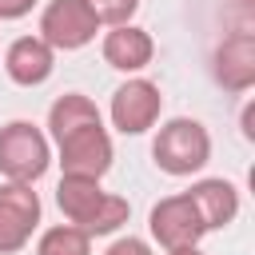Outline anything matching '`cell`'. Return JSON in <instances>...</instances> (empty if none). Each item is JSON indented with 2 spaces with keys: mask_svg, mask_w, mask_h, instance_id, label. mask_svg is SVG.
I'll list each match as a JSON object with an SVG mask.
<instances>
[{
  "mask_svg": "<svg viewBox=\"0 0 255 255\" xmlns=\"http://www.w3.org/2000/svg\"><path fill=\"white\" fill-rule=\"evenodd\" d=\"M4 68H8V76H12L16 84L36 88V84H44V80L52 76L56 56H52V48H48L40 36H20V40H12V48L4 52Z\"/></svg>",
  "mask_w": 255,
  "mask_h": 255,
  "instance_id": "30bf717a",
  "label": "cell"
},
{
  "mask_svg": "<svg viewBox=\"0 0 255 255\" xmlns=\"http://www.w3.org/2000/svg\"><path fill=\"white\" fill-rule=\"evenodd\" d=\"M52 163L48 139L36 124L28 120H12L0 128V171L8 175V183H36Z\"/></svg>",
  "mask_w": 255,
  "mask_h": 255,
  "instance_id": "7a4b0ae2",
  "label": "cell"
},
{
  "mask_svg": "<svg viewBox=\"0 0 255 255\" xmlns=\"http://www.w3.org/2000/svg\"><path fill=\"white\" fill-rule=\"evenodd\" d=\"M56 143H60V167H64V175L100 179L112 167V139H108L104 124H84V128L68 131Z\"/></svg>",
  "mask_w": 255,
  "mask_h": 255,
  "instance_id": "277c9868",
  "label": "cell"
},
{
  "mask_svg": "<svg viewBox=\"0 0 255 255\" xmlns=\"http://www.w3.org/2000/svg\"><path fill=\"white\" fill-rule=\"evenodd\" d=\"M84 4L92 8V16H96L100 24H112V28L128 24V20L135 16V8H139V0H84Z\"/></svg>",
  "mask_w": 255,
  "mask_h": 255,
  "instance_id": "9a60e30c",
  "label": "cell"
},
{
  "mask_svg": "<svg viewBox=\"0 0 255 255\" xmlns=\"http://www.w3.org/2000/svg\"><path fill=\"white\" fill-rule=\"evenodd\" d=\"M92 235H84L80 227L64 223V227H48L36 243V255H92Z\"/></svg>",
  "mask_w": 255,
  "mask_h": 255,
  "instance_id": "5bb4252c",
  "label": "cell"
},
{
  "mask_svg": "<svg viewBox=\"0 0 255 255\" xmlns=\"http://www.w3.org/2000/svg\"><path fill=\"white\" fill-rule=\"evenodd\" d=\"M100 20L92 16V8L84 0H52L40 16V40L48 48H84L88 40H96Z\"/></svg>",
  "mask_w": 255,
  "mask_h": 255,
  "instance_id": "5b68a950",
  "label": "cell"
},
{
  "mask_svg": "<svg viewBox=\"0 0 255 255\" xmlns=\"http://www.w3.org/2000/svg\"><path fill=\"white\" fill-rule=\"evenodd\" d=\"M159 108H163V96L151 80H128L112 96V124L124 135H143L159 120Z\"/></svg>",
  "mask_w": 255,
  "mask_h": 255,
  "instance_id": "52a82bcc",
  "label": "cell"
},
{
  "mask_svg": "<svg viewBox=\"0 0 255 255\" xmlns=\"http://www.w3.org/2000/svg\"><path fill=\"white\" fill-rule=\"evenodd\" d=\"M84 124H104V120H100V108H96L88 96H80V92H68V96H60V100L52 104V112H48L52 139H64L68 131L84 128Z\"/></svg>",
  "mask_w": 255,
  "mask_h": 255,
  "instance_id": "4fadbf2b",
  "label": "cell"
},
{
  "mask_svg": "<svg viewBox=\"0 0 255 255\" xmlns=\"http://www.w3.org/2000/svg\"><path fill=\"white\" fill-rule=\"evenodd\" d=\"M40 223V195L32 183H4L0 187V255L20 251Z\"/></svg>",
  "mask_w": 255,
  "mask_h": 255,
  "instance_id": "8992f818",
  "label": "cell"
},
{
  "mask_svg": "<svg viewBox=\"0 0 255 255\" xmlns=\"http://www.w3.org/2000/svg\"><path fill=\"white\" fill-rule=\"evenodd\" d=\"M167 255H203L199 247H179V251H167Z\"/></svg>",
  "mask_w": 255,
  "mask_h": 255,
  "instance_id": "ac0fdd59",
  "label": "cell"
},
{
  "mask_svg": "<svg viewBox=\"0 0 255 255\" xmlns=\"http://www.w3.org/2000/svg\"><path fill=\"white\" fill-rule=\"evenodd\" d=\"M203 219L199 211L191 207L187 195H167L151 207V235L159 239V247L167 251H179V247H195L203 239Z\"/></svg>",
  "mask_w": 255,
  "mask_h": 255,
  "instance_id": "ba28073f",
  "label": "cell"
},
{
  "mask_svg": "<svg viewBox=\"0 0 255 255\" xmlns=\"http://www.w3.org/2000/svg\"><path fill=\"white\" fill-rule=\"evenodd\" d=\"M151 155L167 175H191L211 159V135L195 120H167L151 143Z\"/></svg>",
  "mask_w": 255,
  "mask_h": 255,
  "instance_id": "3957f363",
  "label": "cell"
},
{
  "mask_svg": "<svg viewBox=\"0 0 255 255\" xmlns=\"http://www.w3.org/2000/svg\"><path fill=\"white\" fill-rule=\"evenodd\" d=\"M56 203L72 219V227H80L84 235H108L120 223H128V211H131L128 199L108 195L100 187V179H76V175H64L60 179Z\"/></svg>",
  "mask_w": 255,
  "mask_h": 255,
  "instance_id": "6da1fadb",
  "label": "cell"
},
{
  "mask_svg": "<svg viewBox=\"0 0 255 255\" xmlns=\"http://www.w3.org/2000/svg\"><path fill=\"white\" fill-rule=\"evenodd\" d=\"M36 0H0V20H20L24 12H32Z\"/></svg>",
  "mask_w": 255,
  "mask_h": 255,
  "instance_id": "e0dca14e",
  "label": "cell"
},
{
  "mask_svg": "<svg viewBox=\"0 0 255 255\" xmlns=\"http://www.w3.org/2000/svg\"><path fill=\"white\" fill-rule=\"evenodd\" d=\"M187 199H191V207L199 211V219H203V227L207 231H215V227H227L231 219H235V211H239V191L227 183V179H199L191 191H183Z\"/></svg>",
  "mask_w": 255,
  "mask_h": 255,
  "instance_id": "8fae6325",
  "label": "cell"
},
{
  "mask_svg": "<svg viewBox=\"0 0 255 255\" xmlns=\"http://www.w3.org/2000/svg\"><path fill=\"white\" fill-rule=\"evenodd\" d=\"M215 76L231 92H247L255 84V36L251 32H231L219 52H215Z\"/></svg>",
  "mask_w": 255,
  "mask_h": 255,
  "instance_id": "9c48e42d",
  "label": "cell"
},
{
  "mask_svg": "<svg viewBox=\"0 0 255 255\" xmlns=\"http://www.w3.org/2000/svg\"><path fill=\"white\" fill-rule=\"evenodd\" d=\"M104 255H151V247H147L143 239H131V235H128V239H116Z\"/></svg>",
  "mask_w": 255,
  "mask_h": 255,
  "instance_id": "2e32d148",
  "label": "cell"
},
{
  "mask_svg": "<svg viewBox=\"0 0 255 255\" xmlns=\"http://www.w3.org/2000/svg\"><path fill=\"white\" fill-rule=\"evenodd\" d=\"M151 52H155L151 36H147L143 28H135V24H120V28H112V32L104 36V60H108L112 68H120V72H139V68H147V64H151Z\"/></svg>",
  "mask_w": 255,
  "mask_h": 255,
  "instance_id": "7c38bea8",
  "label": "cell"
}]
</instances>
